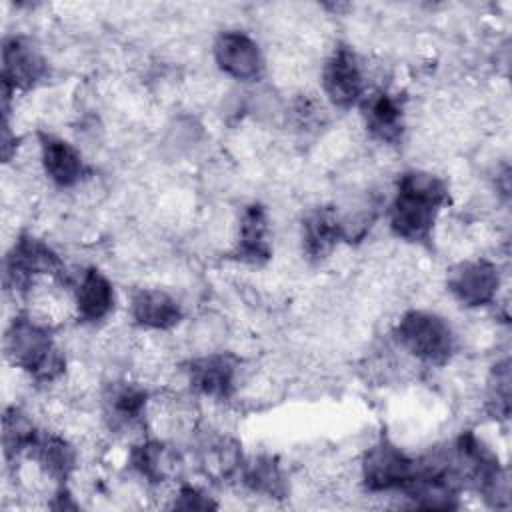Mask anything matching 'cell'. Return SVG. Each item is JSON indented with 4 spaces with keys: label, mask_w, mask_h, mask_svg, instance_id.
<instances>
[{
    "label": "cell",
    "mask_w": 512,
    "mask_h": 512,
    "mask_svg": "<svg viewBox=\"0 0 512 512\" xmlns=\"http://www.w3.org/2000/svg\"><path fill=\"white\" fill-rule=\"evenodd\" d=\"M446 204L448 188L442 178L422 170H408L400 176L388 210L390 230L406 242L424 244L430 240L436 218Z\"/></svg>",
    "instance_id": "1"
},
{
    "label": "cell",
    "mask_w": 512,
    "mask_h": 512,
    "mask_svg": "<svg viewBox=\"0 0 512 512\" xmlns=\"http://www.w3.org/2000/svg\"><path fill=\"white\" fill-rule=\"evenodd\" d=\"M6 358L36 382H54L64 372V356L50 330L32 316H16L4 336Z\"/></svg>",
    "instance_id": "2"
},
{
    "label": "cell",
    "mask_w": 512,
    "mask_h": 512,
    "mask_svg": "<svg viewBox=\"0 0 512 512\" xmlns=\"http://www.w3.org/2000/svg\"><path fill=\"white\" fill-rule=\"evenodd\" d=\"M394 338L402 350L430 366L446 364L456 346L450 324L426 310L404 312L394 326Z\"/></svg>",
    "instance_id": "3"
},
{
    "label": "cell",
    "mask_w": 512,
    "mask_h": 512,
    "mask_svg": "<svg viewBox=\"0 0 512 512\" xmlns=\"http://www.w3.org/2000/svg\"><path fill=\"white\" fill-rule=\"evenodd\" d=\"M362 484L370 492H404L418 472V460L410 458L392 440H376L362 456Z\"/></svg>",
    "instance_id": "4"
},
{
    "label": "cell",
    "mask_w": 512,
    "mask_h": 512,
    "mask_svg": "<svg viewBox=\"0 0 512 512\" xmlns=\"http://www.w3.org/2000/svg\"><path fill=\"white\" fill-rule=\"evenodd\" d=\"M64 272L60 256L32 234H20L4 260V284L14 290L28 288L38 276L62 280Z\"/></svg>",
    "instance_id": "5"
},
{
    "label": "cell",
    "mask_w": 512,
    "mask_h": 512,
    "mask_svg": "<svg viewBox=\"0 0 512 512\" xmlns=\"http://www.w3.org/2000/svg\"><path fill=\"white\" fill-rule=\"evenodd\" d=\"M322 90L338 108L360 104L366 94L364 74L358 56L350 46H338L326 58L322 68Z\"/></svg>",
    "instance_id": "6"
},
{
    "label": "cell",
    "mask_w": 512,
    "mask_h": 512,
    "mask_svg": "<svg viewBox=\"0 0 512 512\" xmlns=\"http://www.w3.org/2000/svg\"><path fill=\"white\" fill-rule=\"evenodd\" d=\"M446 286L452 296L470 308L486 306L494 302L500 288V270L494 262L476 258L464 260L450 268Z\"/></svg>",
    "instance_id": "7"
},
{
    "label": "cell",
    "mask_w": 512,
    "mask_h": 512,
    "mask_svg": "<svg viewBox=\"0 0 512 512\" xmlns=\"http://www.w3.org/2000/svg\"><path fill=\"white\" fill-rule=\"evenodd\" d=\"M48 74L40 50L24 36H10L2 44V86L8 98L16 90H30Z\"/></svg>",
    "instance_id": "8"
},
{
    "label": "cell",
    "mask_w": 512,
    "mask_h": 512,
    "mask_svg": "<svg viewBox=\"0 0 512 512\" xmlns=\"http://www.w3.org/2000/svg\"><path fill=\"white\" fill-rule=\"evenodd\" d=\"M214 60L218 68L234 80L250 82L260 78L264 58L260 46L242 30H224L214 40Z\"/></svg>",
    "instance_id": "9"
},
{
    "label": "cell",
    "mask_w": 512,
    "mask_h": 512,
    "mask_svg": "<svg viewBox=\"0 0 512 512\" xmlns=\"http://www.w3.org/2000/svg\"><path fill=\"white\" fill-rule=\"evenodd\" d=\"M238 378V360L232 354H208L188 364L190 386L208 398L226 400L232 396Z\"/></svg>",
    "instance_id": "10"
},
{
    "label": "cell",
    "mask_w": 512,
    "mask_h": 512,
    "mask_svg": "<svg viewBox=\"0 0 512 512\" xmlns=\"http://www.w3.org/2000/svg\"><path fill=\"white\" fill-rule=\"evenodd\" d=\"M364 124L372 138L384 144H396L404 134V106L396 94L378 90L360 100Z\"/></svg>",
    "instance_id": "11"
},
{
    "label": "cell",
    "mask_w": 512,
    "mask_h": 512,
    "mask_svg": "<svg viewBox=\"0 0 512 512\" xmlns=\"http://www.w3.org/2000/svg\"><path fill=\"white\" fill-rule=\"evenodd\" d=\"M40 162L44 174L60 188L76 186L86 174L80 150L54 134H40Z\"/></svg>",
    "instance_id": "12"
},
{
    "label": "cell",
    "mask_w": 512,
    "mask_h": 512,
    "mask_svg": "<svg viewBox=\"0 0 512 512\" xmlns=\"http://www.w3.org/2000/svg\"><path fill=\"white\" fill-rule=\"evenodd\" d=\"M132 320L148 330H170L182 320L176 298L160 288H140L130 296Z\"/></svg>",
    "instance_id": "13"
},
{
    "label": "cell",
    "mask_w": 512,
    "mask_h": 512,
    "mask_svg": "<svg viewBox=\"0 0 512 512\" xmlns=\"http://www.w3.org/2000/svg\"><path fill=\"white\" fill-rule=\"evenodd\" d=\"M114 286L98 268H88L74 292L76 314L82 322L96 324L114 310Z\"/></svg>",
    "instance_id": "14"
},
{
    "label": "cell",
    "mask_w": 512,
    "mask_h": 512,
    "mask_svg": "<svg viewBox=\"0 0 512 512\" xmlns=\"http://www.w3.org/2000/svg\"><path fill=\"white\" fill-rule=\"evenodd\" d=\"M234 256L248 264H262L270 258L268 214L262 204H250L244 208Z\"/></svg>",
    "instance_id": "15"
},
{
    "label": "cell",
    "mask_w": 512,
    "mask_h": 512,
    "mask_svg": "<svg viewBox=\"0 0 512 512\" xmlns=\"http://www.w3.org/2000/svg\"><path fill=\"white\" fill-rule=\"evenodd\" d=\"M344 238V224L332 208H314L302 220L304 252L314 258H326Z\"/></svg>",
    "instance_id": "16"
},
{
    "label": "cell",
    "mask_w": 512,
    "mask_h": 512,
    "mask_svg": "<svg viewBox=\"0 0 512 512\" xmlns=\"http://www.w3.org/2000/svg\"><path fill=\"white\" fill-rule=\"evenodd\" d=\"M30 454L40 464V468L58 482H66L76 464V452L72 444L56 434H40Z\"/></svg>",
    "instance_id": "17"
},
{
    "label": "cell",
    "mask_w": 512,
    "mask_h": 512,
    "mask_svg": "<svg viewBox=\"0 0 512 512\" xmlns=\"http://www.w3.org/2000/svg\"><path fill=\"white\" fill-rule=\"evenodd\" d=\"M130 462L138 470V474L152 484L168 480L178 468L176 452L158 440H146L134 446Z\"/></svg>",
    "instance_id": "18"
},
{
    "label": "cell",
    "mask_w": 512,
    "mask_h": 512,
    "mask_svg": "<svg viewBox=\"0 0 512 512\" xmlns=\"http://www.w3.org/2000/svg\"><path fill=\"white\" fill-rule=\"evenodd\" d=\"M242 482L248 490L270 498H282L286 494V482L278 462L272 456H258L240 468Z\"/></svg>",
    "instance_id": "19"
},
{
    "label": "cell",
    "mask_w": 512,
    "mask_h": 512,
    "mask_svg": "<svg viewBox=\"0 0 512 512\" xmlns=\"http://www.w3.org/2000/svg\"><path fill=\"white\" fill-rule=\"evenodd\" d=\"M2 430H4L2 442H4L6 458H16L24 452H30V448L34 446V442L40 436L34 422L16 406L4 412Z\"/></svg>",
    "instance_id": "20"
},
{
    "label": "cell",
    "mask_w": 512,
    "mask_h": 512,
    "mask_svg": "<svg viewBox=\"0 0 512 512\" xmlns=\"http://www.w3.org/2000/svg\"><path fill=\"white\" fill-rule=\"evenodd\" d=\"M146 402H148V392L136 384H126V382L112 384L106 396L108 412L118 424L136 422L142 416Z\"/></svg>",
    "instance_id": "21"
},
{
    "label": "cell",
    "mask_w": 512,
    "mask_h": 512,
    "mask_svg": "<svg viewBox=\"0 0 512 512\" xmlns=\"http://www.w3.org/2000/svg\"><path fill=\"white\" fill-rule=\"evenodd\" d=\"M486 406L494 418H506L510 414V362L508 360L498 362L488 378Z\"/></svg>",
    "instance_id": "22"
},
{
    "label": "cell",
    "mask_w": 512,
    "mask_h": 512,
    "mask_svg": "<svg viewBox=\"0 0 512 512\" xmlns=\"http://www.w3.org/2000/svg\"><path fill=\"white\" fill-rule=\"evenodd\" d=\"M174 508H182V510H208V508H216V504L198 488L194 486H182L178 490V496L172 504Z\"/></svg>",
    "instance_id": "23"
}]
</instances>
